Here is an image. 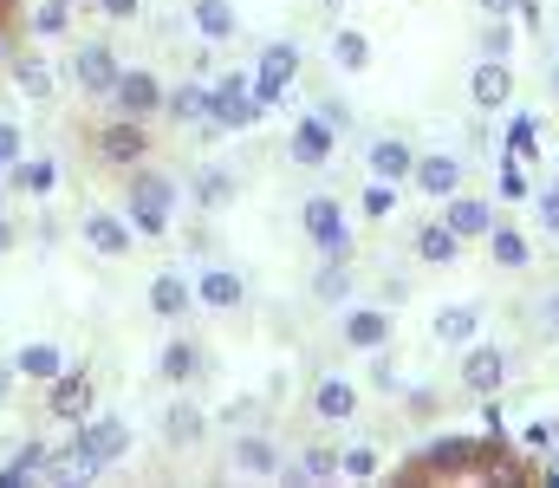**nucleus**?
I'll use <instances>...</instances> for the list:
<instances>
[{
	"label": "nucleus",
	"mask_w": 559,
	"mask_h": 488,
	"mask_svg": "<svg viewBox=\"0 0 559 488\" xmlns=\"http://www.w3.org/2000/svg\"><path fill=\"white\" fill-rule=\"evenodd\" d=\"M540 325L559 338V287H554V294H540Z\"/></svg>",
	"instance_id": "obj_50"
},
{
	"label": "nucleus",
	"mask_w": 559,
	"mask_h": 488,
	"mask_svg": "<svg viewBox=\"0 0 559 488\" xmlns=\"http://www.w3.org/2000/svg\"><path fill=\"white\" fill-rule=\"evenodd\" d=\"M189 307H195V287H189V281H182L176 267L150 274V313H156V320L182 325V320H189Z\"/></svg>",
	"instance_id": "obj_15"
},
{
	"label": "nucleus",
	"mask_w": 559,
	"mask_h": 488,
	"mask_svg": "<svg viewBox=\"0 0 559 488\" xmlns=\"http://www.w3.org/2000/svg\"><path fill=\"white\" fill-rule=\"evenodd\" d=\"M195 202H202V209L235 202V176H228V169H215V163H202V169H195Z\"/></svg>",
	"instance_id": "obj_35"
},
{
	"label": "nucleus",
	"mask_w": 559,
	"mask_h": 488,
	"mask_svg": "<svg viewBox=\"0 0 559 488\" xmlns=\"http://www.w3.org/2000/svg\"><path fill=\"white\" fill-rule=\"evenodd\" d=\"M195 33H202L209 46H228V39L241 33V13H235V0H195Z\"/></svg>",
	"instance_id": "obj_28"
},
{
	"label": "nucleus",
	"mask_w": 559,
	"mask_h": 488,
	"mask_svg": "<svg viewBox=\"0 0 559 488\" xmlns=\"http://www.w3.org/2000/svg\"><path fill=\"white\" fill-rule=\"evenodd\" d=\"M293 79H299V46L293 39H267L261 59H254V98H261V111H274L280 98L293 92Z\"/></svg>",
	"instance_id": "obj_5"
},
{
	"label": "nucleus",
	"mask_w": 559,
	"mask_h": 488,
	"mask_svg": "<svg viewBox=\"0 0 559 488\" xmlns=\"http://www.w3.org/2000/svg\"><path fill=\"white\" fill-rule=\"evenodd\" d=\"M13 371H20L26 384H52V378L66 371V352H59L52 338H33V345H20V358H13Z\"/></svg>",
	"instance_id": "obj_24"
},
{
	"label": "nucleus",
	"mask_w": 559,
	"mask_h": 488,
	"mask_svg": "<svg viewBox=\"0 0 559 488\" xmlns=\"http://www.w3.org/2000/svg\"><path fill=\"white\" fill-rule=\"evenodd\" d=\"M209 98H215V85L182 79V85L163 92V118H176V124H209Z\"/></svg>",
	"instance_id": "obj_18"
},
{
	"label": "nucleus",
	"mask_w": 559,
	"mask_h": 488,
	"mask_svg": "<svg viewBox=\"0 0 559 488\" xmlns=\"http://www.w3.org/2000/svg\"><path fill=\"white\" fill-rule=\"evenodd\" d=\"M442 222H449L462 241H488V228L501 222V209H495L488 195H462V189H455V195H449V209H442Z\"/></svg>",
	"instance_id": "obj_14"
},
{
	"label": "nucleus",
	"mask_w": 559,
	"mask_h": 488,
	"mask_svg": "<svg viewBox=\"0 0 559 488\" xmlns=\"http://www.w3.org/2000/svg\"><path fill=\"white\" fill-rule=\"evenodd\" d=\"M299 476H306V483H332V476H338V450H332V443H312V450L299 456Z\"/></svg>",
	"instance_id": "obj_37"
},
{
	"label": "nucleus",
	"mask_w": 559,
	"mask_h": 488,
	"mask_svg": "<svg viewBox=\"0 0 559 488\" xmlns=\"http://www.w3.org/2000/svg\"><path fill=\"white\" fill-rule=\"evenodd\" d=\"M299 222H306V241H312L319 254L352 261V228H345V209H338L332 195H312V202L299 209Z\"/></svg>",
	"instance_id": "obj_6"
},
{
	"label": "nucleus",
	"mask_w": 559,
	"mask_h": 488,
	"mask_svg": "<svg viewBox=\"0 0 559 488\" xmlns=\"http://www.w3.org/2000/svg\"><path fill=\"white\" fill-rule=\"evenodd\" d=\"M332 66H338V72H365V66H371V33L332 26Z\"/></svg>",
	"instance_id": "obj_31"
},
{
	"label": "nucleus",
	"mask_w": 559,
	"mask_h": 488,
	"mask_svg": "<svg viewBox=\"0 0 559 488\" xmlns=\"http://www.w3.org/2000/svg\"><path fill=\"white\" fill-rule=\"evenodd\" d=\"M481 59H514V26L508 20H488L481 26Z\"/></svg>",
	"instance_id": "obj_42"
},
{
	"label": "nucleus",
	"mask_w": 559,
	"mask_h": 488,
	"mask_svg": "<svg viewBox=\"0 0 559 488\" xmlns=\"http://www.w3.org/2000/svg\"><path fill=\"white\" fill-rule=\"evenodd\" d=\"M501 195H508V202H527V195H534V176H527L521 157H501Z\"/></svg>",
	"instance_id": "obj_41"
},
{
	"label": "nucleus",
	"mask_w": 559,
	"mask_h": 488,
	"mask_svg": "<svg viewBox=\"0 0 559 488\" xmlns=\"http://www.w3.org/2000/svg\"><path fill=\"white\" fill-rule=\"evenodd\" d=\"M501 384H508V352H501V345H468V358H462V391H468V397H501Z\"/></svg>",
	"instance_id": "obj_12"
},
{
	"label": "nucleus",
	"mask_w": 559,
	"mask_h": 488,
	"mask_svg": "<svg viewBox=\"0 0 559 488\" xmlns=\"http://www.w3.org/2000/svg\"><path fill=\"white\" fill-rule=\"evenodd\" d=\"M156 371H163L169 384H189V378L202 371V352H195L189 338H169V345H163V358H156Z\"/></svg>",
	"instance_id": "obj_33"
},
{
	"label": "nucleus",
	"mask_w": 559,
	"mask_h": 488,
	"mask_svg": "<svg viewBox=\"0 0 559 488\" xmlns=\"http://www.w3.org/2000/svg\"><path fill=\"white\" fill-rule=\"evenodd\" d=\"M72 443H79V450H85L98 469H111V463L131 450V430H124L118 417H98V410H92L85 424H72Z\"/></svg>",
	"instance_id": "obj_9"
},
{
	"label": "nucleus",
	"mask_w": 559,
	"mask_h": 488,
	"mask_svg": "<svg viewBox=\"0 0 559 488\" xmlns=\"http://www.w3.org/2000/svg\"><path fill=\"white\" fill-rule=\"evenodd\" d=\"M98 7H105V20H118V26H124V20H138V13H143V0H98Z\"/></svg>",
	"instance_id": "obj_48"
},
{
	"label": "nucleus",
	"mask_w": 559,
	"mask_h": 488,
	"mask_svg": "<svg viewBox=\"0 0 559 488\" xmlns=\"http://www.w3.org/2000/svg\"><path fill=\"white\" fill-rule=\"evenodd\" d=\"M429 338H436V345H455V352H468V345L481 338V307H475V300H455V307H442V313L429 320Z\"/></svg>",
	"instance_id": "obj_16"
},
{
	"label": "nucleus",
	"mask_w": 559,
	"mask_h": 488,
	"mask_svg": "<svg viewBox=\"0 0 559 488\" xmlns=\"http://www.w3.org/2000/svg\"><path fill=\"white\" fill-rule=\"evenodd\" d=\"M475 456H481V437H436V443H423L417 456L397 469L404 483H468L475 476Z\"/></svg>",
	"instance_id": "obj_2"
},
{
	"label": "nucleus",
	"mask_w": 559,
	"mask_h": 488,
	"mask_svg": "<svg viewBox=\"0 0 559 488\" xmlns=\"http://www.w3.org/2000/svg\"><path fill=\"white\" fill-rule=\"evenodd\" d=\"M7 59H13V39H7V33H0V66H7Z\"/></svg>",
	"instance_id": "obj_56"
},
{
	"label": "nucleus",
	"mask_w": 559,
	"mask_h": 488,
	"mask_svg": "<svg viewBox=\"0 0 559 488\" xmlns=\"http://www.w3.org/2000/svg\"><path fill=\"white\" fill-rule=\"evenodd\" d=\"M319 118H325V124H332L338 138L352 131V105H345V98H325V105H319Z\"/></svg>",
	"instance_id": "obj_47"
},
{
	"label": "nucleus",
	"mask_w": 559,
	"mask_h": 488,
	"mask_svg": "<svg viewBox=\"0 0 559 488\" xmlns=\"http://www.w3.org/2000/svg\"><path fill=\"white\" fill-rule=\"evenodd\" d=\"M468 98H475L481 111H501V105L514 98V66H508V59H481V66L468 72Z\"/></svg>",
	"instance_id": "obj_17"
},
{
	"label": "nucleus",
	"mask_w": 559,
	"mask_h": 488,
	"mask_svg": "<svg viewBox=\"0 0 559 488\" xmlns=\"http://www.w3.org/2000/svg\"><path fill=\"white\" fill-rule=\"evenodd\" d=\"M254 124H261L254 79H248V72L215 79V98H209V131H254Z\"/></svg>",
	"instance_id": "obj_4"
},
{
	"label": "nucleus",
	"mask_w": 559,
	"mask_h": 488,
	"mask_svg": "<svg viewBox=\"0 0 559 488\" xmlns=\"http://www.w3.org/2000/svg\"><path fill=\"white\" fill-rule=\"evenodd\" d=\"M365 163H371V176H384V182H411V169H417V151H411L404 138H378V144L365 151Z\"/></svg>",
	"instance_id": "obj_25"
},
{
	"label": "nucleus",
	"mask_w": 559,
	"mask_h": 488,
	"mask_svg": "<svg viewBox=\"0 0 559 488\" xmlns=\"http://www.w3.org/2000/svg\"><path fill=\"white\" fill-rule=\"evenodd\" d=\"M92 151L105 169H138L150 163V118H124V111H111L98 131H92Z\"/></svg>",
	"instance_id": "obj_3"
},
{
	"label": "nucleus",
	"mask_w": 559,
	"mask_h": 488,
	"mask_svg": "<svg viewBox=\"0 0 559 488\" xmlns=\"http://www.w3.org/2000/svg\"><path fill=\"white\" fill-rule=\"evenodd\" d=\"M13 241H20V228H13V222H7V215H0V254H7V248H13Z\"/></svg>",
	"instance_id": "obj_54"
},
{
	"label": "nucleus",
	"mask_w": 559,
	"mask_h": 488,
	"mask_svg": "<svg viewBox=\"0 0 559 488\" xmlns=\"http://www.w3.org/2000/svg\"><path fill=\"white\" fill-rule=\"evenodd\" d=\"M521 443L540 456V450H559V417H534L527 430H521Z\"/></svg>",
	"instance_id": "obj_45"
},
{
	"label": "nucleus",
	"mask_w": 559,
	"mask_h": 488,
	"mask_svg": "<svg viewBox=\"0 0 559 488\" xmlns=\"http://www.w3.org/2000/svg\"><path fill=\"white\" fill-rule=\"evenodd\" d=\"M118 72H124V59L111 52V46H98V39H85V46H72V79L92 92V98H111V85H118Z\"/></svg>",
	"instance_id": "obj_10"
},
{
	"label": "nucleus",
	"mask_w": 559,
	"mask_h": 488,
	"mask_svg": "<svg viewBox=\"0 0 559 488\" xmlns=\"http://www.w3.org/2000/svg\"><path fill=\"white\" fill-rule=\"evenodd\" d=\"M13 378H20V371H13V365H0V404L13 397Z\"/></svg>",
	"instance_id": "obj_53"
},
{
	"label": "nucleus",
	"mask_w": 559,
	"mask_h": 488,
	"mask_svg": "<svg viewBox=\"0 0 559 488\" xmlns=\"http://www.w3.org/2000/svg\"><path fill=\"white\" fill-rule=\"evenodd\" d=\"M345 345L352 352H378V345H391V313L384 307H358V313H345Z\"/></svg>",
	"instance_id": "obj_23"
},
{
	"label": "nucleus",
	"mask_w": 559,
	"mask_h": 488,
	"mask_svg": "<svg viewBox=\"0 0 559 488\" xmlns=\"http://www.w3.org/2000/svg\"><path fill=\"white\" fill-rule=\"evenodd\" d=\"M384 463H378V450L371 443H352V450H338V476H358V483H371Z\"/></svg>",
	"instance_id": "obj_38"
},
{
	"label": "nucleus",
	"mask_w": 559,
	"mask_h": 488,
	"mask_svg": "<svg viewBox=\"0 0 559 488\" xmlns=\"http://www.w3.org/2000/svg\"><path fill=\"white\" fill-rule=\"evenodd\" d=\"M475 7H481L488 20H514V0H475Z\"/></svg>",
	"instance_id": "obj_52"
},
{
	"label": "nucleus",
	"mask_w": 559,
	"mask_h": 488,
	"mask_svg": "<svg viewBox=\"0 0 559 488\" xmlns=\"http://www.w3.org/2000/svg\"><path fill=\"white\" fill-rule=\"evenodd\" d=\"M462 157H417V169H411V182H417L423 195H436V202H449L455 189H462Z\"/></svg>",
	"instance_id": "obj_21"
},
{
	"label": "nucleus",
	"mask_w": 559,
	"mask_h": 488,
	"mask_svg": "<svg viewBox=\"0 0 559 488\" xmlns=\"http://www.w3.org/2000/svg\"><path fill=\"white\" fill-rule=\"evenodd\" d=\"M404 300H411V281H404V274H397V281H384V307H404Z\"/></svg>",
	"instance_id": "obj_51"
},
{
	"label": "nucleus",
	"mask_w": 559,
	"mask_h": 488,
	"mask_svg": "<svg viewBox=\"0 0 559 488\" xmlns=\"http://www.w3.org/2000/svg\"><path fill=\"white\" fill-rule=\"evenodd\" d=\"M332 144H338V131L312 111V118L293 124V138H286V163H293V169H325V163H332Z\"/></svg>",
	"instance_id": "obj_11"
},
{
	"label": "nucleus",
	"mask_w": 559,
	"mask_h": 488,
	"mask_svg": "<svg viewBox=\"0 0 559 488\" xmlns=\"http://www.w3.org/2000/svg\"><path fill=\"white\" fill-rule=\"evenodd\" d=\"M508 157H540V124H534V118H514V124H508Z\"/></svg>",
	"instance_id": "obj_40"
},
{
	"label": "nucleus",
	"mask_w": 559,
	"mask_h": 488,
	"mask_svg": "<svg viewBox=\"0 0 559 488\" xmlns=\"http://www.w3.org/2000/svg\"><path fill=\"white\" fill-rule=\"evenodd\" d=\"M66 13H72V7H66V0H39V7H33V33H39V39H59V33H66V26H72V20H66Z\"/></svg>",
	"instance_id": "obj_39"
},
{
	"label": "nucleus",
	"mask_w": 559,
	"mask_h": 488,
	"mask_svg": "<svg viewBox=\"0 0 559 488\" xmlns=\"http://www.w3.org/2000/svg\"><path fill=\"white\" fill-rule=\"evenodd\" d=\"M79 235H85V248H92V254H105V261H124V254L138 248L131 215H111V209H92V215L79 222Z\"/></svg>",
	"instance_id": "obj_8"
},
{
	"label": "nucleus",
	"mask_w": 559,
	"mask_h": 488,
	"mask_svg": "<svg viewBox=\"0 0 559 488\" xmlns=\"http://www.w3.org/2000/svg\"><path fill=\"white\" fill-rule=\"evenodd\" d=\"M371 222H384L391 209H397V182H384V176H371V189H365V202H358Z\"/></svg>",
	"instance_id": "obj_43"
},
{
	"label": "nucleus",
	"mask_w": 559,
	"mask_h": 488,
	"mask_svg": "<svg viewBox=\"0 0 559 488\" xmlns=\"http://www.w3.org/2000/svg\"><path fill=\"white\" fill-rule=\"evenodd\" d=\"M462 254V235L449 228V222H429V228H417V261H429V267H449Z\"/></svg>",
	"instance_id": "obj_30"
},
{
	"label": "nucleus",
	"mask_w": 559,
	"mask_h": 488,
	"mask_svg": "<svg viewBox=\"0 0 559 488\" xmlns=\"http://www.w3.org/2000/svg\"><path fill=\"white\" fill-rule=\"evenodd\" d=\"M365 378H371V391H384V397H404V371H397V358H391V345H378V352H371V365H365Z\"/></svg>",
	"instance_id": "obj_36"
},
{
	"label": "nucleus",
	"mask_w": 559,
	"mask_h": 488,
	"mask_svg": "<svg viewBox=\"0 0 559 488\" xmlns=\"http://www.w3.org/2000/svg\"><path fill=\"white\" fill-rule=\"evenodd\" d=\"M124 215H131L138 235H169V222H176V176L138 163L124 176Z\"/></svg>",
	"instance_id": "obj_1"
},
{
	"label": "nucleus",
	"mask_w": 559,
	"mask_h": 488,
	"mask_svg": "<svg viewBox=\"0 0 559 488\" xmlns=\"http://www.w3.org/2000/svg\"><path fill=\"white\" fill-rule=\"evenodd\" d=\"M92 404H98V391H92V378H85V371H59V378L46 384V410H52L59 424H85V417H92Z\"/></svg>",
	"instance_id": "obj_13"
},
{
	"label": "nucleus",
	"mask_w": 559,
	"mask_h": 488,
	"mask_svg": "<svg viewBox=\"0 0 559 488\" xmlns=\"http://www.w3.org/2000/svg\"><path fill=\"white\" fill-rule=\"evenodd\" d=\"M20 151H26V144H20V124H13V118H0V169H7V163H20Z\"/></svg>",
	"instance_id": "obj_46"
},
{
	"label": "nucleus",
	"mask_w": 559,
	"mask_h": 488,
	"mask_svg": "<svg viewBox=\"0 0 559 488\" xmlns=\"http://www.w3.org/2000/svg\"><path fill=\"white\" fill-rule=\"evenodd\" d=\"M404 404H411V417H429V410H442V404H436V391H404Z\"/></svg>",
	"instance_id": "obj_49"
},
{
	"label": "nucleus",
	"mask_w": 559,
	"mask_h": 488,
	"mask_svg": "<svg viewBox=\"0 0 559 488\" xmlns=\"http://www.w3.org/2000/svg\"><path fill=\"white\" fill-rule=\"evenodd\" d=\"M554 98H559V66H554Z\"/></svg>",
	"instance_id": "obj_58"
},
{
	"label": "nucleus",
	"mask_w": 559,
	"mask_h": 488,
	"mask_svg": "<svg viewBox=\"0 0 559 488\" xmlns=\"http://www.w3.org/2000/svg\"><path fill=\"white\" fill-rule=\"evenodd\" d=\"M195 300L215 307V313H235V307L248 300V287H241L235 267H202V274H195Z\"/></svg>",
	"instance_id": "obj_19"
},
{
	"label": "nucleus",
	"mask_w": 559,
	"mask_h": 488,
	"mask_svg": "<svg viewBox=\"0 0 559 488\" xmlns=\"http://www.w3.org/2000/svg\"><path fill=\"white\" fill-rule=\"evenodd\" d=\"M312 300H319V307H345V300H352V267L325 254V267L312 274Z\"/></svg>",
	"instance_id": "obj_32"
},
{
	"label": "nucleus",
	"mask_w": 559,
	"mask_h": 488,
	"mask_svg": "<svg viewBox=\"0 0 559 488\" xmlns=\"http://www.w3.org/2000/svg\"><path fill=\"white\" fill-rule=\"evenodd\" d=\"M534 215L547 235H559V182H534Z\"/></svg>",
	"instance_id": "obj_44"
},
{
	"label": "nucleus",
	"mask_w": 559,
	"mask_h": 488,
	"mask_svg": "<svg viewBox=\"0 0 559 488\" xmlns=\"http://www.w3.org/2000/svg\"><path fill=\"white\" fill-rule=\"evenodd\" d=\"M0 176H7V189H26V195H52V189H59V163L52 157H20V163H7V169H0Z\"/></svg>",
	"instance_id": "obj_29"
},
{
	"label": "nucleus",
	"mask_w": 559,
	"mask_h": 488,
	"mask_svg": "<svg viewBox=\"0 0 559 488\" xmlns=\"http://www.w3.org/2000/svg\"><path fill=\"white\" fill-rule=\"evenodd\" d=\"M338 7H345V0H325V13H338Z\"/></svg>",
	"instance_id": "obj_57"
},
{
	"label": "nucleus",
	"mask_w": 559,
	"mask_h": 488,
	"mask_svg": "<svg viewBox=\"0 0 559 488\" xmlns=\"http://www.w3.org/2000/svg\"><path fill=\"white\" fill-rule=\"evenodd\" d=\"M488 261H495L501 274H521V267L534 261V241H527L514 222H495V228H488Z\"/></svg>",
	"instance_id": "obj_22"
},
{
	"label": "nucleus",
	"mask_w": 559,
	"mask_h": 488,
	"mask_svg": "<svg viewBox=\"0 0 559 488\" xmlns=\"http://www.w3.org/2000/svg\"><path fill=\"white\" fill-rule=\"evenodd\" d=\"M228 463H235L241 476H280V443L274 437H261V430H248V437H235Z\"/></svg>",
	"instance_id": "obj_20"
},
{
	"label": "nucleus",
	"mask_w": 559,
	"mask_h": 488,
	"mask_svg": "<svg viewBox=\"0 0 559 488\" xmlns=\"http://www.w3.org/2000/svg\"><path fill=\"white\" fill-rule=\"evenodd\" d=\"M312 410H319L325 424H345V417L358 410V384H352V378H319V384H312Z\"/></svg>",
	"instance_id": "obj_27"
},
{
	"label": "nucleus",
	"mask_w": 559,
	"mask_h": 488,
	"mask_svg": "<svg viewBox=\"0 0 559 488\" xmlns=\"http://www.w3.org/2000/svg\"><path fill=\"white\" fill-rule=\"evenodd\" d=\"M7 72H13V85H20L33 105H46V98L59 92V79L46 72V59H39V52H13V59H7Z\"/></svg>",
	"instance_id": "obj_26"
},
{
	"label": "nucleus",
	"mask_w": 559,
	"mask_h": 488,
	"mask_svg": "<svg viewBox=\"0 0 559 488\" xmlns=\"http://www.w3.org/2000/svg\"><path fill=\"white\" fill-rule=\"evenodd\" d=\"M163 437H169V450H195V443H202V410H195V404H169Z\"/></svg>",
	"instance_id": "obj_34"
},
{
	"label": "nucleus",
	"mask_w": 559,
	"mask_h": 488,
	"mask_svg": "<svg viewBox=\"0 0 559 488\" xmlns=\"http://www.w3.org/2000/svg\"><path fill=\"white\" fill-rule=\"evenodd\" d=\"M540 476H547V483L559 488V450H554V463H547V469H540Z\"/></svg>",
	"instance_id": "obj_55"
},
{
	"label": "nucleus",
	"mask_w": 559,
	"mask_h": 488,
	"mask_svg": "<svg viewBox=\"0 0 559 488\" xmlns=\"http://www.w3.org/2000/svg\"><path fill=\"white\" fill-rule=\"evenodd\" d=\"M163 79L156 72H143V66H124L118 72V85H111V111H124V118H163Z\"/></svg>",
	"instance_id": "obj_7"
},
{
	"label": "nucleus",
	"mask_w": 559,
	"mask_h": 488,
	"mask_svg": "<svg viewBox=\"0 0 559 488\" xmlns=\"http://www.w3.org/2000/svg\"><path fill=\"white\" fill-rule=\"evenodd\" d=\"M0 202H7V176H0Z\"/></svg>",
	"instance_id": "obj_59"
}]
</instances>
